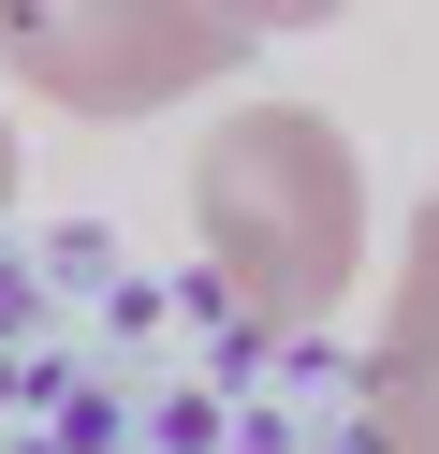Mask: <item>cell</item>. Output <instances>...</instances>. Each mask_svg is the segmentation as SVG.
<instances>
[{
    "label": "cell",
    "mask_w": 439,
    "mask_h": 454,
    "mask_svg": "<svg viewBox=\"0 0 439 454\" xmlns=\"http://www.w3.org/2000/svg\"><path fill=\"white\" fill-rule=\"evenodd\" d=\"M191 235L234 323L308 337L366 278V161L322 103H220L191 132Z\"/></svg>",
    "instance_id": "1"
},
{
    "label": "cell",
    "mask_w": 439,
    "mask_h": 454,
    "mask_svg": "<svg viewBox=\"0 0 439 454\" xmlns=\"http://www.w3.org/2000/svg\"><path fill=\"white\" fill-rule=\"evenodd\" d=\"M249 59L234 15L205 0H0V74L44 118H161Z\"/></svg>",
    "instance_id": "2"
},
{
    "label": "cell",
    "mask_w": 439,
    "mask_h": 454,
    "mask_svg": "<svg viewBox=\"0 0 439 454\" xmlns=\"http://www.w3.org/2000/svg\"><path fill=\"white\" fill-rule=\"evenodd\" d=\"M366 411H380V454H439V206H410V235H396Z\"/></svg>",
    "instance_id": "3"
},
{
    "label": "cell",
    "mask_w": 439,
    "mask_h": 454,
    "mask_svg": "<svg viewBox=\"0 0 439 454\" xmlns=\"http://www.w3.org/2000/svg\"><path fill=\"white\" fill-rule=\"evenodd\" d=\"M205 15H234V30L263 44V30H322V15H351V0H205Z\"/></svg>",
    "instance_id": "4"
},
{
    "label": "cell",
    "mask_w": 439,
    "mask_h": 454,
    "mask_svg": "<svg viewBox=\"0 0 439 454\" xmlns=\"http://www.w3.org/2000/svg\"><path fill=\"white\" fill-rule=\"evenodd\" d=\"M0 206H15V118H0Z\"/></svg>",
    "instance_id": "5"
}]
</instances>
